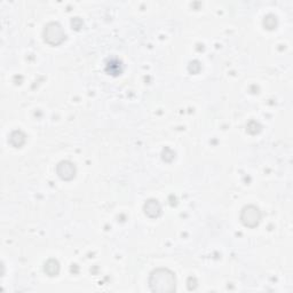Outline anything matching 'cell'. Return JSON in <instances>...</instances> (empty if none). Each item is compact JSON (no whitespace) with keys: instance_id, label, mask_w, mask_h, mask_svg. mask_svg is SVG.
Wrapping results in <instances>:
<instances>
[{"instance_id":"6da1fadb","label":"cell","mask_w":293,"mask_h":293,"mask_svg":"<svg viewBox=\"0 0 293 293\" xmlns=\"http://www.w3.org/2000/svg\"><path fill=\"white\" fill-rule=\"evenodd\" d=\"M149 287L155 293H172L177 290L175 274L168 268H156L149 276Z\"/></svg>"},{"instance_id":"7a4b0ae2","label":"cell","mask_w":293,"mask_h":293,"mask_svg":"<svg viewBox=\"0 0 293 293\" xmlns=\"http://www.w3.org/2000/svg\"><path fill=\"white\" fill-rule=\"evenodd\" d=\"M44 39L47 44L52 45V46H57V45L62 44L64 42L67 36L64 30H63L62 25L57 22H51L48 23L44 29Z\"/></svg>"},{"instance_id":"3957f363","label":"cell","mask_w":293,"mask_h":293,"mask_svg":"<svg viewBox=\"0 0 293 293\" xmlns=\"http://www.w3.org/2000/svg\"><path fill=\"white\" fill-rule=\"evenodd\" d=\"M261 211L255 205H246L242 209L241 221L245 227L254 228L261 221Z\"/></svg>"},{"instance_id":"277c9868","label":"cell","mask_w":293,"mask_h":293,"mask_svg":"<svg viewBox=\"0 0 293 293\" xmlns=\"http://www.w3.org/2000/svg\"><path fill=\"white\" fill-rule=\"evenodd\" d=\"M56 173L64 181H70L76 177V166L70 160H62L56 166Z\"/></svg>"},{"instance_id":"5b68a950","label":"cell","mask_w":293,"mask_h":293,"mask_svg":"<svg viewBox=\"0 0 293 293\" xmlns=\"http://www.w3.org/2000/svg\"><path fill=\"white\" fill-rule=\"evenodd\" d=\"M143 211L149 218H158L161 214V206L157 200H149L143 205Z\"/></svg>"},{"instance_id":"8992f818","label":"cell","mask_w":293,"mask_h":293,"mask_svg":"<svg viewBox=\"0 0 293 293\" xmlns=\"http://www.w3.org/2000/svg\"><path fill=\"white\" fill-rule=\"evenodd\" d=\"M26 137L25 134L20 129L13 131L10 135V139H8V142H10L13 147L15 148H21L25 143Z\"/></svg>"},{"instance_id":"52a82bcc","label":"cell","mask_w":293,"mask_h":293,"mask_svg":"<svg viewBox=\"0 0 293 293\" xmlns=\"http://www.w3.org/2000/svg\"><path fill=\"white\" fill-rule=\"evenodd\" d=\"M44 270L48 276H56V275L60 273V264H58V261L55 259H49L45 263Z\"/></svg>"}]
</instances>
